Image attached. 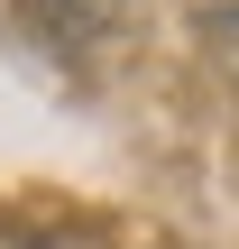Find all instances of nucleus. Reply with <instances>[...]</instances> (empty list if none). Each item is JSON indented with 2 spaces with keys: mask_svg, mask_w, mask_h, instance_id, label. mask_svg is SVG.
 Wrapping results in <instances>:
<instances>
[{
  "mask_svg": "<svg viewBox=\"0 0 239 249\" xmlns=\"http://www.w3.org/2000/svg\"><path fill=\"white\" fill-rule=\"evenodd\" d=\"M0 249H111L92 213H0Z\"/></svg>",
  "mask_w": 239,
  "mask_h": 249,
  "instance_id": "f257e3e1",
  "label": "nucleus"
},
{
  "mask_svg": "<svg viewBox=\"0 0 239 249\" xmlns=\"http://www.w3.org/2000/svg\"><path fill=\"white\" fill-rule=\"evenodd\" d=\"M203 37H212V55H221V83H239V9L230 18H203Z\"/></svg>",
  "mask_w": 239,
  "mask_h": 249,
  "instance_id": "f03ea898",
  "label": "nucleus"
}]
</instances>
